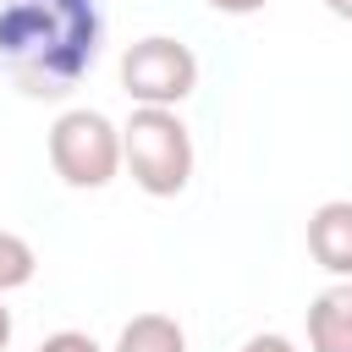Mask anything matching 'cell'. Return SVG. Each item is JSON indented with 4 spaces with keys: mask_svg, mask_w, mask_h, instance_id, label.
I'll return each mask as SVG.
<instances>
[{
    "mask_svg": "<svg viewBox=\"0 0 352 352\" xmlns=\"http://www.w3.org/2000/svg\"><path fill=\"white\" fill-rule=\"evenodd\" d=\"M99 0H0V66L28 99H66L99 60Z\"/></svg>",
    "mask_w": 352,
    "mask_h": 352,
    "instance_id": "obj_1",
    "label": "cell"
},
{
    "mask_svg": "<svg viewBox=\"0 0 352 352\" xmlns=\"http://www.w3.org/2000/svg\"><path fill=\"white\" fill-rule=\"evenodd\" d=\"M121 160L148 198H176L192 182V132L182 126L176 110L138 104L132 121L121 126Z\"/></svg>",
    "mask_w": 352,
    "mask_h": 352,
    "instance_id": "obj_2",
    "label": "cell"
},
{
    "mask_svg": "<svg viewBox=\"0 0 352 352\" xmlns=\"http://www.w3.org/2000/svg\"><path fill=\"white\" fill-rule=\"evenodd\" d=\"M50 165L66 187H110L116 170L126 165L121 160V126L104 116V110H66L55 116L50 126Z\"/></svg>",
    "mask_w": 352,
    "mask_h": 352,
    "instance_id": "obj_3",
    "label": "cell"
},
{
    "mask_svg": "<svg viewBox=\"0 0 352 352\" xmlns=\"http://www.w3.org/2000/svg\"><path fill=\"white\" fill-rule=\"evenodd\" d=\"M121 88H126L132 104L176 110V104L198 88V55H192L182 38L148 33V38L126 44V55H121Z\"/></svg>",
    "mask_w": 352,
    "mask_h": 352,
    "instance_id": "obj_4",
    "label": "cell"
},
{
    "mask_svg": "<svg viewBox=\"0 0 352 352\" xmlns=\"http://www.w3.org/2000/svg\"><path fill=\"white\" fill-rule=\"evenodd\" d=\"M308 253L324 275L352 280V198H330L308 214Z\"/></svg>",
    "mask_w": 352,
    "mask_h": 352,
    "instance_id": "obj_5",
    "label": "cell"
},
{
    "mask_svg": "<svg viewBox=\"0 0 352 352\" xmlns=\"http://www.w3.org/2000/svg\"><path fill=\"white\" fill-rule=\"evenodd\" d=\"M308 352H352V280H336L308 302Z\"/></svg>",
    "mask_w": 352,
    "mask_h": 352,
    "instance_id": "obj_6",
    "label": "cell"
},
{
    "mask_svg": "<svg viewBox=\"0 0 352 352\" xmlns=\"http://www.w3.org/2000/svg\"><path fill=\"white\" fill-rule=\"evenodd\" d=\"M116 352H187V336L170 314H138L121 324Z\"/></svg>",
    "mask_w": 352,
    "mask_h": 352,
    "instance_id": "obj_7",
    "label": "cell"
},
{
    "mask_svg": "<svg viewBox=\"0 0 352 352\" xmlns=\"http://www.w3.org/2000/svg\"><path fill=\"white\" fill-rule=\"evenodd\" d=\"M33 270H38V253H33L16 231H0V297L16 292V286H28Z\"/></svg>",
    "mask_w": 352,
    "mask_h": 352,
    "instance_id": "obj_8",
    "label": "cell"
},
{
    "mask_svg": "<svg viewBox=\"0 0 352 352\" xmlns=\"http://www.w3.org/2000/svg\"><path fill=\"white\" fill-rule=\"evenodd\" d=\"M38 352H99V341H94V336H82V330H55Z\"/></svg>",
    "mask_w": 352,
    "mask_h": 352,
    "instance_id": "obj_9",
    "label": "cell"
},
{
    "mask_svg": "<svg viewBox=\"0 0 352 352\" xmlns=\"http://www.w3.org/2000/svg\"><path fill=\"white\" fill-rule=\"evenodd\" d=\"M242 352H297V346H292L286 336H275V330H270V336H253V341H248Z\"/></svg>",
    "mask_w": 352,
    "mask_h": 352,
    "instance_id": "obj_10",
    "label": "cell"
},
{
    "mask_svg": "<svg viewBox=\"0 0 352 352\" xmlns=\"http://www.w3.org/2000/svg\"><path fill=\"white\" fill-rule=\"evenodd\" d=\"M214 11H226V16H253V11H264L270 0H209Z\"/></svg>",
    "mask_w": 352,
    "mask_h": 352,
    "instance_id": "obj_11",
    "label": "cell"
},
{
    "mask_svg": "<svg viewBox=\"0 0 352 352\" xmlns=\"http://www.w3.org/2000/svg\"><path fill=\"white\" fill-rule=\"evenodd\" d=\"M6 341H11V308H0V352H6Z\"/></svg>",
    "mask_w": 352,
    "mask_h": 352,
    "instance_id": "obj_12",
    "label": "cell"
},
{
    "mask_svg": "<svg viewBox=\"0 0 352 352\" xmlns=\"http://www.w3.org/2000/svg\"><path fill=\"white\" fill-rule=\"evenodd\" d=\"M324 6H330V11L341 16V22H352V0H324Z\"/></svg>",
    "mask_w": 352,
    "mask_h": 352,
    "instance_id": "obj_13",
    "label": "cell"
}]
</instances>
